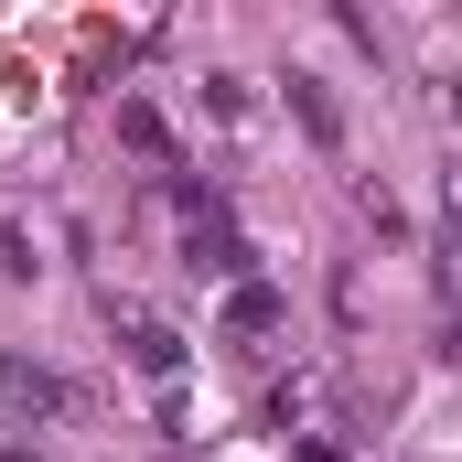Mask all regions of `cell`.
Wrapping results in <instances>:
<instances>
[{
  "label": "cell",
  "mask_w": 462,
  "mask_h": 462,
  "mask_svg": "<svg viewBox=\"0 0 462 462\" xmlns=\"http://www.w3.org/2000/svg\"><path fill=\"white\" fill-rule=\"evenodd\" d=\"M0 398H22V409H54V398H65V387H54V376H43V365H11V355H0Z\"/></svg>",
  "instance_id": "277c9868"
},
{
  "label": "cell",
  "mask_w": 462,
  "mask_h": 462,
  "mask_svg": "<svg viewBox=\"0 0 462 462\" xmlns=\"http://www.w3.org/2000/svg\"><path fill=\"white\" fill-rule=\"evenodd\" d=\"M183 269H194V280H247V247H236L226 216H194V236H183Z\"/></svg>",
  "instance_id": "6da1fadb"
},
{
  "label": "cell",
  "mask_w": 462,
  "mask_h": 462,
  "mask_svg": "<svg viewBox=\"0 0 462 462\" xmlns=\"http://www.w3.org/2000/svg\"><path fill=\"white\" fill-rule=\"evenodd\" d=\"M258 334H280V291L269 280H236L226 291V345H258Z\"/></svg>",
  "instance_id": "3957f363"
},
{
  "label": "cell",
  "mask_w": 462,
  "mask_h": 462,
  "mask_svg": "<svg viewBox=\"0 0 462 462\" xmlns=\"http://www.w3.org/2000/svg\"><path fill=\"white\" fill-rule=\"evenodd\" d=\"M291 108H301V129H312V140H345V118H334V97H323L312 76H291Z\"/></svg>",
  "instance_id": "5b68a950"
},
{
  "label": "cell",
  "mask_w": 462,
  "mask_h": 462,
  "mask_svg": "<svg viewBox=\"0 0 462 462\" xmlns=\"http://www.w3.org/2000/svg\"><path fill=\"white\" fill-rule=\"evenodd\" d=\"M129 355H140V365H151V376H172V365H183V345H172V334H162V323H140V334H129Z\"/></svg>",
  "instance_id": "8992f818"
},
{
  "label": "cell",
  "mask_w": 462,
  "mask_h": 462,
  "mask_svg": "<svg viewBox=\"0 0 462 462\" xmlns=\"http://www.w3.org/2000/svg\"><path fill=\"white\" fill-rule=\"evenodd\" d=\"M118 140H129V151H140L151 172H172V162H183V140H172V118L151 108V97H118Z\"/></svg>",
  "instance_id": "7a4b0ae2"
},
{
  "label": "cell",
  "mask_w": 462,
  "mask_h": 462,
  "mask_svg": "<svg viewBox=\"0 0 462 462\" xmlns=\"http://www.w3.org/2000/svg\"><path fill=\"white\" fill-rule=\"evenodd\" d=\"M291 462H345V452H291Z\"/></svg>",
  "instance_id": "52a82bcc"
}]
</instances>
